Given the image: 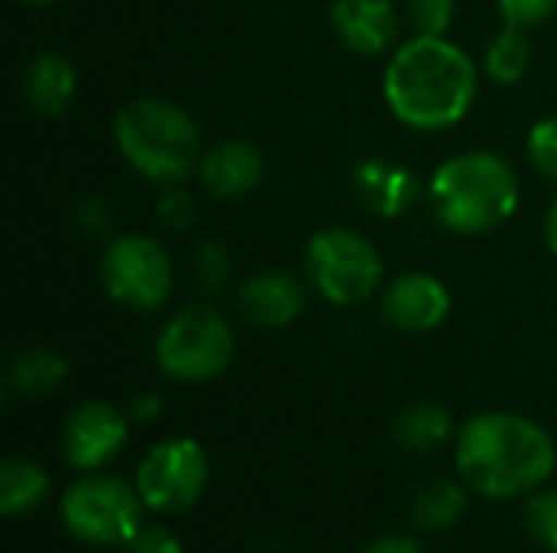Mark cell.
Returning <instances> with one entry per match:
<instances>
[{
    "mask_svg": "<svg viewBox=\"0 0 557 553\" xmlns=\"http://www.w3.org/2000/svg\"><path fill=\"white\" fill-rule=\"evenodd\" d=\"M555 440L519 414H476L457 433L460 479L483 499L535 495L555 473Z\"/></svg>",
    "mask_w": 557,
    "mask_h": 553,
    "instance_id": "obj_1",
    "label": "cell"
},
{
    "mask_svg": "<svg viewBox=\"0 0 557 553\" xmlns=\"http://www.w3.org/2000/svg\"><path fill=\"white\" fill-rule=\"evenodd\" d=\"M476 65L447 36L408 39L385 68V101L414 130H444L467 117L476 98Z\"/></svg>",
    "mask_w": 557,
    "mask_h": 553,
    "instance_id": "obj_2",
    "label": "cell"
},
{
    "mask_svg": "<svg viewBox=\"0 0 557 553\" xmlns=\"http://www.w3.org/2000/svg\"><path fill=\"white\" fill-rule=\"evenodd\" d=\"M431 202L444 228L457 235H483L509 222L519 209V176L499 153H457L434 173Z\"/></svg>",
    "mask_w": 557,
    "mask_h": 553,
    "instance_id": "obj_3",
    "label": "cell"
},
{
    "mask_svg": "<svg viewBox=\"0 0 557 553\" xmlns=\"http://www.w3.org/2000/svg\"><path fill=\"white\" fill-rule=\"evenodd\" d=\"M114 143L140 176L163 186L183 183L202 156L196 121L163 98L127 101L114 117Z\"/></svg>",
    "mask_w": 557,
    "mask_h": 553,
    "instance_id": "obj_4",
    "label": "cell"
},
{
    "mask_svg": "<svg viewBox=\"0 0 557 553\" xmlns=\"http://www.w3.org/2000/svg\"><path fill=\"white\" fill-rule=\"evenodd\" d=\"M157 365L166 378L183 385H202L219 378L235 359V329L209 303L176 310L153 345Z\"/></svg>",
    "mask_w": 557,
    "mask_h": 553,
    "instance_id": "obj_5",
    "label": "cell"
},
{
    "mask_svg": "<svg viewBox=\"0 0 557 553\" xmlns=\"http://www.w3.org/2000/svg\"><path fill=\"white\" fill-rule=\"evenodd\" d=\"M144 499L117 476H85L72 482L59 502L62 525L91 548L127 544L144 528Z\"/></svg>",
    "mask_w": 557,
    "mask_h": 553,
    "instance_id": "obj_6",
    "label": "cell"
},
{
    "mask_svg": "<svg viewBox=\"0 0 557 553\" xmlns=\"http://www.w3.org/2000/svg\"><path fill=\"white\" fill-rule=\"evenodd\" d=\"M307 274L323 300L356 306L382 287L385 261L356 228H323L307 244Z\"/></svg>",
    "mask_w": 557,
    "mask_h": 553,
    "instance_id": "obj_7",
    "label": "cell"
},
{
    "mask_svg": "<svg viewBox=\"0 0 557 553\" xmlns=\"http://www.w3.org/2000/svg\"><path fill=\"white\" fill-rule=\"evenodd\" d=\"M104 293L134 313L160 310L176 284L166 248L150 235H117L108 241L98 267Z\"/></svg>",
    "mask_w": 557,
    "mask_h": 553,
    "instance_id": "obj_8",
    "label": "cell"
},
{
    "mask_svg": "<svg viewBox=\"0 0 557 553\" xmlns=\"http://www.w3.org/2000/svg\"><path fill=\"white\" fill-rule=\"evenodd\" d=\"M209 482V463L196 440L176 437L157 443L137 466V492L150 512H189Z\"/></svg>",
    "mask_w": 557,
    "mask_h": 553,
    "instance_id": "obj_9",
    "label": "cell"
},
{
    "mask_svg": "<svg viewBox=\"0 0 557 553\" xmlns=\"http://www.w3.org/2000/svg\"><path fill=\"white\" fill-rule=\"evenodd\" d=\"M127 414L108 401H85L62 424V453L75 469H101L127 443Z\"/></svg>",
    "mask_w": 557,
    "mask_h": 553,
    "instance_id": "obj_10",
    "label": "cell"
},
{
    "mask_svg": "<svg viewBox=\"0 0 557 553\" xmlns=\"http://www.w3.org/2000/svg\"><path fill=\"white\" fill-rule=\"evenodd\" d=\"M450 313V290L431 274H401L385 287L382 316L401 332H431Z\"/></svg>",
    "mask_w": 557,
    "mask_h": 553,
    "instance_id": "obj_11",
    "label": "cell"
},
{
    "mask_svg": "<svg viewBox=\"0 0 557 553\" xmlns=\"http://www.w3.org/2000/svg\"><path fill=\"white\" fill-rule=\"evenodd\" d=\"M235 300L245 323L258 329H281L304 313L307 287L287 271H261L238 287Z\"/></svg>",
    "mask_w": 557,
    "mask_h": 553,
    "instance_id": "obj_12",
    "label": "cell"
},
{
    "mask_svg": "<svg viewBox=\"0 0 557 553\" xmlns=\"http://www.w3.org/2000/svg\"><path fill=\"white\" fill-rule=\"evenodd\" d=\"M196 176L212 196L238 199V196H248L251 189H258V183L264 179V153L251 140L228 137V140L212 143L199 156Z\"/></svg>",
    "mask_w": 557,
    "mask_h": 553,
    "instance_id": "obj_13",
    "label": "cell"
},
{
    "mask_svg": "<svg viewBox=\"0 0 557 553\" xmlns=\"http://www.w3.org/2000/svg\"><path fill=\"white\" fill-rule=\"evenodd\" d=\"M352 189H356V199L382 218H401L421 199L418 176L405 163L388 160V156L362 160L352 173Z\"/></svg>",
    "mask_w": 557,
    "mask_h": 553,
    "instance_id": "obj_14",
    "label": "cell"
},
{
    "mask_svg": "<svg viewBox=\"0 0 557 553\" xmlns=\"http://www.w3.org/2000/svg\"><path fill=\"white\" fill-rule=\"evenodd\" d=\"M330 26L349 52L382 55L398 36V13L392 0H333Z\"/></svg>",
    "mask_w": 557,
    "mask_h": 553,
    "instance_id": "obj_15",
    "label": "cell"
},
{
    "mask_svg": "<svg viewBox=\"0 0 557 553\" xmlns=\"http://www.w3.org/2000/svg\"><path fill=\"white\" fill-rule=\"evenodd\" d=\"M78 91V72L62 52H39L23 72V95L29 108L42 117H59L69 111Z\"/></svg>",
    "mask_w": 557,
    "mask_h": 553,
    "instance_id": "obj_16",
    "label": "cell"
},
{
    "mask_svg": "<svg viewBox=\"0 0 557 553\" xmlns=\"http://www.w3.org/2000/svg\"><path fill=\"white\" fill-rule=\"evenodd\" d=\"M69 365L52 349H26L7 365V394L16 401H42L62 388Z\"/></svg>",
    "mask_w": 557,
    "mask_h": 553,
    "instance_id": "obj_17",
    "label": "cell"
},
{
    "mask_svg": "<svg viewBox=\"0 0 557 553\" xmlns=\"http://www.w3.org/2000/svg\"><path fill=\"white\" fill-rule=\"evenodd\" d=\"M450 433H454L450 414L441 404H431V401L408 404L395 417V427H392L395 447L401 453H411V456H431V453H437L450 440Z\"/></svg>",
    "mask_w": 557,
    "mask_h": 553,
    "instance_id": "obj_18",
    "label": "cell"
},
{
    "mask_svg": "<svg viewBox=\"0 0 557 553\" xmlns=\"http://www.w3.org/2000/svg\"><path fill=\"white\" fill-rule=\"evenodd\" d=\"M49 499V476L42 466L23 456H7L0 469V512L7 518H26Z\"/></svg>",
    "mask_w": 557,
    "mask_h": 553,
    "instance_id": "obj_19",
    "label": "cell"
},
{
    "mask_svg": "<svg viewBox=\"0 0 557 553\" xmlns=\"http://www.w3.org/2000/svg\"><path fill=\"white\" fill-rule=\"evenodd\" d=\"M463 512H467V492L450 479H434L411 499V518L424 531H447L463 518Z\"/></svg>",
    "mask_w": 557,
    "mask_h": 553,
    "instance_id": "obj_20",
    "label": "cell"
},
{
    "mask_svg": "<svg viewBox=\"0 0 557 553\" xmlns=\"http://www.w3.org/2000/svg\"><path fill=\"white\" fill-rule=\"evenodd\" d=\"M532 65V39L522 26L499 29L493 42L486 46V75L499 85H516L525 78Z\"/></svg>",
    "mask_w": 557,
    "mask_h": 553,
    "instance_id": "obj_21",
    "label": "cell"
},
{
    "mask_svg": "<svg viewBox=\"0 0 557 553\" xmlns=\"http://www.w3.org/2000/svg\"><path fill=\"white\" fill-rule=\"evenodd\" d=\"M525 528L545 551L557 553V489L535 492L525 505Z\"/></svg>",
    "mask_w": 557,
    "mask_h": 553,
    "instance_id": "obj_22",
    "label": "cell"
},
{
    "mask_svg": "<svg viewBox=\"0 0 557 553\" xmlns=\"http://www.w3.org/2000/svg\"><path fill=\"white\" fill-rule=\"evenodd\" d=\"M196 284L202 290H219L232 277V254L222 241H202L193 254Z\"/></svg>",
    "mask_w": 557,
    "mask_h": 553,
    "instance_id": "obj_23",
    "label": "cell"
},
{
    "mask_svg": "<svg viewBox=\"0 0 557 553\" xmlns=\"http://www.w3.org/2000/svg\"><path fill=\"white\" fill-rule=\"evenodd\" d=\"M405 7L414 36H447L457 13V0H405Z\"/></svg>",
    "mask_w": 557,
    "mask_h": 553,
    "instance_id": "obj_24",
    "label": "cell"
},
{
    "mask_svg": "<svg viewBox=\"0 0 557 553\" xmlns=\"http://www.w3.org/2000/svg\"><path fill=\"white\" fill-rule=\"evenodd\" d=\"M525 153H529V163L545 179H555L557 183V117H545V121H539L529 130Z\"/></svg>",
    "mask_w": 557,
    "mask_h": 553,
    "instance_id": "obj_25",
    "label": "cell"
},
{
    "mask_svg": "<svg viewBox=\"0 0 557 553\" xmlns=\"http://www.w3.org/2000/svg\"><path fill=\"white\" fill-rule=\"evenodd\" d=\"M157 218L163 228L170 231H186L196 218V205H193V196L180 186V183H170L160 189L157 196Z\"/></svg>",
    "mask_w": 557,
    "mask_h": 553,
    "instance_id": "obj_26",
    "label": "cell"
},
{
    "mask_svg": "<svg viewBox=\"0 0 557 553\" xmlns=\"http://www.w3.org/2000/svg\"><path fill=\"white\" fill-rule=\"evenodd\" d=\"M499 13L509 26H539L545 20H552L557 13V0H496Z\"/></svg>",
    "mask_w": 557,
    "mask_h": 553,
    "instance_id": "obj_27",
    "label": "cell"
},
{
    "mask_svg": "<svg viewBox=\"0 0 557 553\" xmlns=\"http://www.w3.org/2000/svg\"><path fill=\"white\" fill-rule=\"evenodd\" d=\"M75 225H78L85 235H91V238L104 235V231L111 228V205H108L101 196H85V199H78V205H75Z\"/></svg>",
    "mask_w": 557,
    "mask_h": 553,
    "instance_id": "obj_28",
    "label": "cell"
},
{
    "mask_svg": "<svg viewBox=\"0 0 557 553\" xmlns=\"http://www.w3.org/2000/svg\"><path fill=\"white\" fill-rule=\"evenodd\" d=\"M124 548L127 553H183V544L166 528H140Z\"/></svg>",
    "mask_w": 557,
    "mask_h": 553,
    "instance_id": "obj_29",
    "label": "cell"
},
{
    "mask_svg": "<svg viewBox=\"0 0 557 553\" xmlns=\"http://www.w3.org/2000/svg\"><path fill=\"white\" fill-rule=\"evenodd\" d=\"M359 553H424L421 544L414 538H405V535H388V538H375L369 548H362Z\"/></svg>",
    "mask_w": 557,
    "mask_h": 553,
    "instance_id": "obj_30",
    "label": "cell"
},
{
    "mask_svg": "<svg viewBox=\"0 0 557 553\" xmlns=\"http://www.w3.org/2000/svg\"><path fill=\"white\" fill-rule=\"evenodd\" d=\"M160 414V398H153V394H140L134 404H131V420H150V417H157Z\"/></svg>",
    "mask_w": 557,
    "mask_h": 553,
    "instance_id": "obj_31",
    "label": "cell"
},
{
    "mask_svg": "<svg viewBox=\"0 0 557 553\" xmlns=\"http://www.w3.org/2000/svg\"><path fill=\"white\" fill-rule=\"evenodd\" d=\"M545 238H548V248L557 254V199L548 209V218H545Z\"/></svg>",
    "mask_w": 557,
    "mask_h": 553,
    "instance_id": "obj_32",
    "label": "cell"
},
{
    "mask_svg": "<svg viewBox=\"0 0 557 553\" xmlns=\"http://www.w3.org/2000/svg\"><path fill=\"white\" fill-rule=\"evenodd\" d=\"M20 3H29V7H46V3H55V0H20Z\"/></svg>",
    "mask_w": 557,
    "mask_h": 553,
    "instance_id": "obj_33",
    "label": "cell"
}]
</instances>
